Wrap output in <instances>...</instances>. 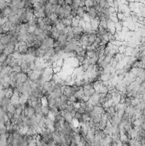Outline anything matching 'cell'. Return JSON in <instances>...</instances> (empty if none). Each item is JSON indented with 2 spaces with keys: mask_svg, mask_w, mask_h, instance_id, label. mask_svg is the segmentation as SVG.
<instances>
[{
  "mask_svg": "<svg viewBox=\"0 0 145 146\" xmlns=\"http://www.w3.org/2000/svg\"><path fill=\"white\" fill-rule=\"evenodd\" d=\"M86 13L88 14V15L90 16L91 19H96V16H97V11H96V9L94 7L88 8Z\"/></svg>",
  "mask_w": 145,
  "mask_h": 146,
  "instance_id": "cell-1",
  "label": "cell"
},
{
  "mask_svg": "<svg viewBox=\"0 0 145 146\" xmlns=\"http://www.w3.org/2000/svg\"><path fill=\"white\" fill-rule=\"evenodd\" d=\"M15 109L16 108L11 104H9L7 106V112L8 113H11V114H15Z\"/></svg>",
  "mask_w": 145,
  "mask_h": 146,
  "instance_id": "cell-2",
  "label": "cell"
},
{
  "mask_svg": "<svg viewBox=\"0 0 145 146\" xmlns=\"http://www.w3.org/2000/svg\"><path fill=\"white\" fill-rule=\"evenodd\" d=\"M40 104H41L42 106H48L49 102H48V98H47L46 96H43V97L40 98Z\"/></svg>",
  "mask_w": 145,
  "mask_h": 146,
  "instance_id": "cell-3",
  "label": "cell"
},
{
  "mask_svg": "<svg viewBox=\"0 0 145 146\" xmlns=\"http://www.w3.org/2000/svg\"><path fill=\"white\" fill-rule=\"evenodd\" d=\"M50 108L49 106H42V109H41V114H42L44 116H47L48 114L50 112Z\"/></svg>",
  "mask_w": 145,
  "mask_h": 146,
  "instance_id": "cell-4",
  "label": "cell"
},
{
  "mask_svg": "<svg viewBox=\"0 0 145 146\" xmlns=\"http://www.w3.org/2000/svg\"><path fill=\"white\" fill-rule=\"evenodd\" d=\"M11 70H12V72H14V73H21V66H19V65H14V66L11 68Z\"/></svg>",
  "mask_w": 145,
  "mask_h": 146,
  "instance_id": "cell-5",
  "label": "cell"
},
{
  "mask_svg": "<svg viewBox=\"0 0 145 146\" xmlns=\"http://www.w3.org/2000/svg\"><path fill=\"white\" fill-rule=\"evenodd\" d=\"M8 56L7 55H5L3 53L2 55H0V64H3L4 62L5 61H6V59H7Z\"/></svg>",
  "mask_w": 145,
  "mask_h": 146,
  "instance_id": "cell-6",
  "label": "cell"
}]
</instances>
